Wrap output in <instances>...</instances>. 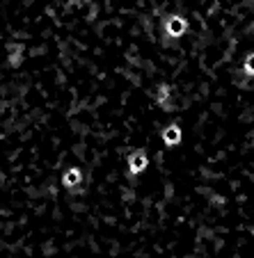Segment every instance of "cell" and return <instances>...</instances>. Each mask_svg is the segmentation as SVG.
<instances>
[{"label": "cell", "instance_id": "cell-5", "mask_svg": "<svg viewBox=\"0 0 254 258\" xmlns=\"http://www.w3.org/2000/svg\"><path fill=\"white\" fill-rule=\"evenodd\" d=\"M23 62V46H12V55H9V64L19 66Z\"/></svg>", "mask_w": 254, "mask_h": 258}, {"label": "cell", "instance_id": "cell-2", "mask_svg": "<svg viewBox=\"0 0 254 258\" xmlns=\"http://www.w3.org/2000/svg\"><path fill=\"white\" fill-rule=\"evenodd\" d=\"M83 181V172L81 169H76V167H71L64 176H62V183H64V187H69V190H74V187L81 185Z\"/></svg>", "mask_w": 254, "mask_h": 258}, {"label": "cell", "instance_id": "cell-1", "mask_svg": "<svg viewBox=\"0 0 254 258\" xmlns=\"http://www.w3.org/2000/svg\"><path fill=\"white\" fill-rule=\"evenodd\" d=\"M144 167H147V155H144V153L138 151L128 158V172L131 174H142L144 172Z\"/></svg>", "mask_w": 254, "mask_h": 258}, {"label": "cell", "instance_id": "cell-3", "mask_svg": "<svg viewBox=\"0 0 254 258\" xmlns=\"http://www.w3.org/2000/svg\"><path fill=\"white\" fill-rule=\"evenodd\" d=\"M165 30H168L172 37H179V34L186 32V21L179 19V16H172V19L165 23Z\"/></svg>", "mask_w": 254, "mask_h": 258}, {"label": "cell", "instance_id": "cell-7", "mask_svg": "<svg viewBox=\"0 0 254 258\" xmlns=\"http://www.w3.org/2000/svg\"><path fill=\"white\" fill-rule=\"evenodd\" d=\"M245 69H248L250 73H254V55H250V57H248V64H245Z\"/></svg>", "mask_w": 254, "mask_h": 258}, {"label": "cell", "instance_id": "cell-6", "mask_svg": "<svg viewBox=\"0 0 254 258\" xmlns=\"http://www.w3.org/2000/svg\"><path fill=\"white\" fill-rule=\"evenodd\" d=\"M168 99H169V87L168 85H161V87H158V101H161V103H165Z\"/></svg>", "mask_w": 254, "mask_h": 258}, {"label": "cell", "instance_id": "cell-4", "mask_svg": "<svg viewBox=\"0 0 254 258\" xmlns=\"http://www.w3.org/2000/svg\"><path fill=\"white\" fill-rule=\"evenodd\" d=\"M163 139H165V144H176L181 139V130L176 124H172V126H168L165 130H163Z\"/></svg>", "mask_w": 254, "mask_h": 258}]
</instances>
